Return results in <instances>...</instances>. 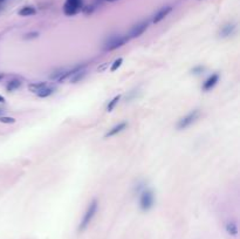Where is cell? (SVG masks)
Returning <instances> with one entry per match:
<instances>
[{
  "mask_svg": "<svg viewBox=\"0 0 240 239\" xmlns=\"http://www.w3.org/2000/svg\"><path fill=\"white\" fill-rule=\"evenodd\" d=\"M129 41L127 35H121V34H113L110 36H108L106 39V41L103 42V49L106 52H111L115 51L122 46H124Z\"/></svg>",
  "mask_w": 240,
  "mask_h": 239,
  "instance_id": "1",
  "label": "cell"
},
{
  "mask_svg": "<svg viewBox=\"0 0 240 239\" xmlns=\"http://www.w3.org/2000/svg\"><path fill=\"white\" fill-rule=\"evenodd\" d=\"M97 208H99V203H97L96 199H94V200L89 204L88 209L85 211V216H83V218H82V220H81V223H80V226H79V231H80V232L85 231V229L88 227V225L90 224V222L93 220V218H94V216H95V213H96V211H97Z\"/></svg>",
  "mask_w": 240,
  "mask_h": 239,
  "instance_id": "2",
  "label": "cell"
},
{
  "mask_svg": "<svg viewBox=\"0 0 240 239\" xmlns=\"http://www.w3.org/2000/svg\"><path fill=\"white\" fill-rule=\"evenodd\" d=\"M154 202H155V196H154V192L149 189L144 190L142 192L141 198H140V206L143 211H148L150 210L154 205Z\"/></svg>",
  "mask_w": 240,
  "mask_h": 239,
  "instance_id": "3",
  "label": "cell"
},
{
  "mask_svg": "<svg viewBox=\"0 0 240 239\" xmlns=\"http://www.w3.org/2000/svg\"><path fill=\"white\" fill-rule=\"evenodd\" d=\"M199 115H200L199 110H193V112H189L186 116L182 117V118L178 121V123H177V129H179V130L186 129L187 127H190L192 123L196 122V120L199 117Z\"/></svg>",
  "mask_w": 240,
  "mask_h": 239,
  "instance_id": "4",
  "label": "cell"
},
{
  "mask_svg": "<svg viewBox=\"0 0 240 239\" xmlns=\"http://www.w3.org/2000/svg\"><path fill=\"white\" fill-rule=\"evenodd\" d=\"M82 8V0H66V4L63 6V12L66 15L71 16L80 12Z\"/></svg>",
  "mask_w": 240,
  "mask_h": 239,
  "instance_id": "5",
  "label": "cell"
},
{
  "mask_svg": "<svg viewBox=\"0 0 240 239\" xmlns=\"http://www.w3.org/2000/svg\"><path fill=\"white\" fill-rule=\"evenodd\" d=\"M148 22L146 21H142V22H138V24H136V25H134L131 29L129 31V33H128V39L130 40V39H135V38H138V36H141L142 34L148 29Z\"/></svg>",
  "mask_w": 240,
  "mask_h": 239,
  "instance_id": "6",
  "label": "cell"
},
{
  "mask_svg": "<svg viewBox=\"0 0 240 239\" xmlns=\"http://www.w3.org/2000/svg\"><path fill=\"white\" fill-rule=\"evenodd\" d=\"M85 74H87L85 66V65H79V66H76V69L73 73V75L69 77V81H71V83H76V82L81 81L85 77Z\"/></svg>",
  "mask_w": 240,
  "mask_h": 239,
  "instance_id": "7",
  "label": "cell"
},
{
  "mask_svg": "<svg viewBox=\"0 0 240 239\" xmlns=\"http://www.w3.org/2000/svg\"><path fill=\"white\" fill-rule=\"evenodd\" d=\"M172 11V7L171 6H165V7H163V8H160L157 13L154 15V18H152V22L154 24H158L159 21H162L168 14L170 13Z\"/></svg>",
  "mask_w": 240,
  "mask_h": 239,
  "instance_id": "8",
  "label": "cell"
},
{
  "mask_svg": "<svg viewBox=\"0 0 240 239\" xmlns=\"http://www.w3.org/2000/svg\"><path fill=\"white\" fill-rule=\"evenodd\" d=\"M218 81H219V75H218V74H212L211 76H210V77L204 82V84H203V90H204V92L211 90L212 88L218 83Z\"/></svg>",
  "mask_w": 240,
  "mask_h": 239,
  "instance_id": "9",
  "label": "cell"
},
{
  "mask_svg": "<svg viewBox=\"0 0 240 239\" xmlns=\"http://www.w3.org/2000/svg\"><path fill=\"white\" fill-rule=\"evenodd\" d=\"M127 127H128L127 122H121V123H118L117 126H115V127H113L111 129H109V131L106 134V137H111V136H115V135L120 134V133L123 131Z\"/></svg>",
  "mask_w": 240,
  "mask_h": 239,
  "instance_id": "10",
  "label": "cell"
},
{
  "mask_svg": "<svg viewBox=\"0 0 240 239\" xmlns=\"http://www.w3.org/2000/svg\"><path fill=\"white\" fill-rule=\"evenodd\" d=\"M234 31H236V26L233 24H227V25H225V26H223V27L220 28L219 35L221 38H226V36L232 35L234 33Z\"/></svg>",
  "mask_w": 240,
  "mask_h": 239,
  "instance_id": "11",
  "label": "cell"
},
{
  "mask_svg": "<svg viewBox=\"0 0 240 239\" xmlns=\"http://www.w3.org/2000/svg\"><path fill=\"white\" fill-rule=\"evenodd\" d=\"M46 86H47L46 82H34V83L28 84V90L34 93V94H38L40 90H42Z\"/></svg>",
  "mask_w": 240,
  "mask_h": 239,
  "instance_id": "12",
  "label": "cell"
},
{
  "mask_svg": "<svg viewBox=\"0 0 240 239\" xmlns=\"http://www.w3.org/2000/svg\"><path fill=\"white\" fill-rule=\"evenodd\" d=\"M54 90H55V87H49L48 84L43 88L42 90H40L36 95L39 96V98H48V96H51L53 93H54Z\"/></svg>",
  "mask_w": 240,
  "mask_h": 239,
  "instance_id": "13",
  "label": "cell"
},
{
  "mask_svg": "<svg viewBox=\"0 0 240 239\" xmlns=\"http://www.w3.org/2000/svg\"><path fill=\"white\" fill-rule=\"evenodd\" d=\"M35 13H36V10L33 6H25L19 11V15H21V16H30Z\"/></svg>",
  "mask_w": 240,
  "mask_h": 239,
  "instance_id": "14",
  "label": "cell"
},
{
  "mask_svg": "<svg viewBox=\"0 0 240 239\" xmlns=\"http://www.w3.org/2000/svg\"><path fill=\"white\" fill-rule=\"evenodd\" d=\"M226 231L231 235V236H237L238 233V227H237V224L231 222V223H227L226 225Z\"/></svg>",
  "mask_w": 240,
  "mask_h": 239,
  "instance_id": "15",
  "label": "cell"
},
{
  "mask_svg": "<svg viewBox=\"0 0 240 239\" xmlns=\"http://www.w3.org/2000/svg\"><path fill=\"white\" fill-rule=\"evenodd\" d=\"M20 84L21 82L19 81V80H12V81H10L7 86H6V89L8 90V92H13L15 89H18L19 87H20Z\"/></svg>",
  "mask_w": 240,
  "mask_h": 239,
  "instance_id": "16",
  "label": "cell"
},
{
  "mask_svg": "<svg viewBox=\"0 0 240 239\" xmlns=\"http://www.w3.org/2000/svg\"><path fill=\"white\" fill-rule=\"evenodd\" d=\"M121 100V95H117V96H115V98L111 100V101H109V103H108V106H107V112H113L114 108L116 107V104L118 103V101Z\"/></svg>",
  "mask_w": 240,
  "mask_h": 239,
  "instance_id": "17",
  "label": "cell"
},
{
  "mask_svg": "<svg viewBox=\"0 0 240 239\" xmlns=\"http://www.w3.org/2000/svg\"><path fill=\"white\" fill-rule=\"evenodd\" d=\"M122 63H123V59L122 57H118V59H116L115 61L113 62V65H111V67H110V70L111 71H115V70H117L121 66H122Z\"/></svg>",
  "mask_w": 240,
  "mask_h": 239,
  "instance_id": "18",
  "label": "cell"
},
{
  "mask_svg": "<svg viewBox=\"0 0 240 239\" xmlns=\"http://www.w3.org/2000/svg\"><path fill=\"white\" fill-rule=\"evenodd\" d=\"M14 117H10V116H0V122L1 123H6V124H12V123H15Z\"/></svg>",
  "mask_w": 240,
  "mask_h": 239,
  "instance_id": "19",
  "label": "cell"
},
{
  "mask_svg": "<svg viewBox=\"0 0 240 239\" xmlns=\"http://www.w3.org/2000/svg\"><path fill=\"white\" fill-rule=\"evenodd\" d=\"M39 36V33L38 32H30V33H27L25 36H24V39L25 40H30V39H35V38H38Z\"/></svg>",
  "mask_w": 240,
  "mask_h": 239,
  "instance_id": "20",
  "label": "cell"
},
{
  "mask_svg": "<svg viewBox=\"0 0 240 239\" xmlns=\"http://www.w3.org/2000/svg\"><path fill=\"white\" fill-rule=\"evenodd\" d=\"M203 70H204V68H203L201 66H198V67H196V68H193L192 71H193V74H200Z\"/></svg>",
  "mask_w": 240,
  "mask_h": 239,
  "instance_id": "21",
  "label": "cell"
},
{
  "mask_svg": "<svg viewBox=\"0 0 240 239\" xmlns=\"http://www.w3.org/2000/svg\"><path fill=\"white\" fill-rule=\"evenodd\" d=\"M108 66H109V63H108V62H104V65H103V66H101V67H99V68H97V70H99V71H103V70L106 69Z\"/></svg>",
  "mask_w": 240,
  "mask_h": 239,
  "instance_id": "22",
  "label": "cell"
},
{
  "mask_svg": "<svg viewBox=\"0 0 240 239\" xmlns=\"http://www.w3.org/2000/svg\"><path fill=\"white\" fill-rule=\"evenodd\" d=\"M4 102H5V98H4V96L0 95V103H4Z\"/></svg>",
  "mask_w": 240,
  "mask_h": 239,
  "instance_id": "23",
  "label": "cell"
},
{
  "mask_svg": "<svg viewBox=\"0 0 240 239\" xmlns=\"http://www.w3.org/2000/svg\"><path fill=\"white\" fill-rule=\"evenodd\" d=\"M107 1H117V0H107Z\"/></svg>",
  "mask_w": 240,
  "mask_h": 239,
  "instance_id": "24",
  "label": "cell"
}]
</instances>
